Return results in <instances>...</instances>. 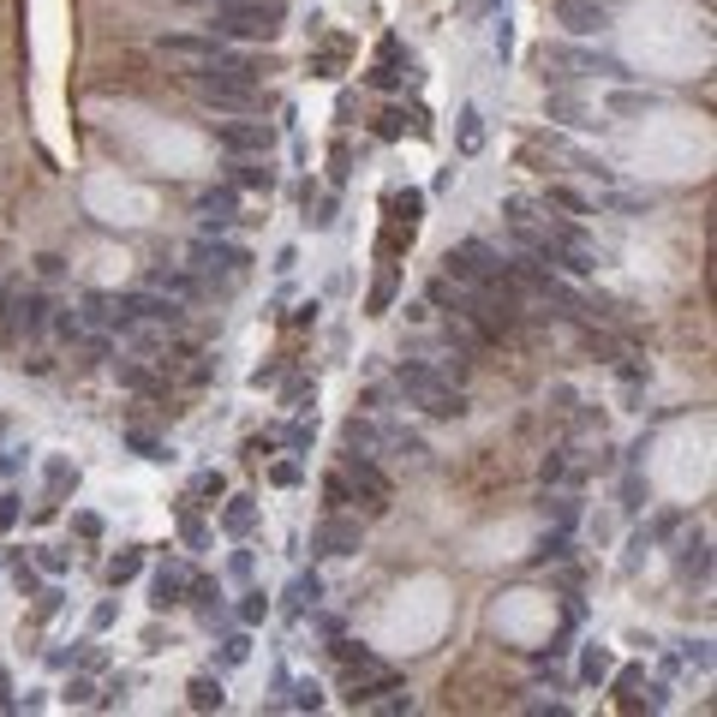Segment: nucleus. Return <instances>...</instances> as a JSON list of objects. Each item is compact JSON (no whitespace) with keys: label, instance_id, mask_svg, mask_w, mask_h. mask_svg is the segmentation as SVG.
Returning a JSON list of instances; mask_svg holds the SVG:
<instances>
[{"label":"nucleus","instance_id":"1","mask_svg":"<svg viewBox=\"0 0 717 717\" xmlns=\"http://www.w3.org/2000/svg\"><path fill=\"white\" fill-rule=\"evenodd\" d=\"M287 7L281 0H227V7L210 12V36L222 43H275Z\"/></svg>","mask_w":717,"mask_h":717},{"label":"nucleus","instance_id":"2","mask_svg":"<svg viewBox=\"0 0 717 717\" xmlns=\"http://www.w3.org/2000/svg\"><path fill=\"white\" fill-rule=\"evenodd\" d=\"M395 383H401V395L419 407V413H431V419H460V413H467L460 389H455V383H443L431 365H401V371H395Z\"/></svg>","mask_w":717,"mask_h":717},{"label":"nucleus","instance_id":"3","mask_svg":"<svg viewBox=\"0 0 717 717\" xmlns=\"http://www.w3.org/2000/svg\"><path fill=\"white\" fill-rule=\"evenodd\" d=\"M448 275H455L460 287H491V281H508V263L496 258L484 239H460V246L448 251Z\"/></svg>","mask_w":717,"mask_h":717},{"label":"nucleus","instance_id":"4","mask_svg":"<svg viewBox=\"0 0 717 717\" xmlns=\"http://www.w3.org/2000/svg\"><path fill=\"white\" fill-rule=\"evenodd\" d=\"M341 479L353 484V503H365V515H389L395 484H389V472H383L371 455H353V448H348V467H341Z\"/></svg>","mask_w":717,"mask_h":717},{"label":"nucleus","instance_id":"5","mask_svg":"<svg viewBox=\"0 0 717 717\" xmlns=\"http://www.w3.org/2000/svg\"><path fill=\"white\" fill-rule=\"evenodd\" d=\"M203 108L215 114H263V90L258 84H234V79H191Z\"/></svg>","mask_w":717,"mask_h":717},{"label":"nucleus","instance_id":"6","mask_svg":"<svg viewBox=\"0 0 717 717\" xmlns=\"http://www.w3.org/2000/svg\"><path fill=\"white\" fill-rule=\"evenodd\" d=\"M215 144H222L227 156H269V150H275V126L239 114V120H222V126H215Z\"/></svg>","mask_w":717,"mask_h":717},{"label":"nucleus","instance_id":"7","mask_svg":"<svg viewBox=\"0 0 717 717\" xmlns=\"http://www.w3.org/2000/svg\"><path fill=\"white\" fill-rule=\"evenodd\" d=\"M246 246H222V239H198V246H191V269H198V275H210L215 287H227V281L234 275H246Z\"/></svg>","mask_w":717,"mask_h":717},{"label":"nucleus","instance_id":"8","mask_svg":"<svg viewBox=\"0 0 717 717\" xmlns=\"http://www.w3.org/2000/svg\"><path fill=\"white\" fill-rule=\"evenodd\" d=\"M358 520H341V508H329V520H317V532H312V550L317 556H353L358 550Z\"/></svg>","mask_w":717,"mask_h":717},{"label":"nucleus","instance_id":"9","mask_svg":"<svg viewBox=\"0 0 717 717\" xmlns=\"http://www.w3.org/2000/svg\"><path fill=\"white\" fill-rule=\"evenodd\" d=\"M395 687H401V675H395L389 663H371V670L348 675V700H353V706H377V700L395 694Z\"/></svg>","mask_w":717,"mask_h":717},{"label":"nucleus","instance_id":"10","mask_svg":"<svg viewBox=\"0 0 717 717\" xmlns=\"http://www.w3.org/2000/svg\"><path fill=\"white\" fill-rule=\"evenodd\" d=\"M556 19L568 24L574 36H592V31H604L610 7H604V0H562V7H556Z\"/></svg>","mask_w":717,"mask_h":717},{"label":"nucleus","instance_id":"11","mask_svg":"<svg viewBox=\"0 0 717 717\" xmlns=\"http://www.w3.org/2000/svg\"><path fill=\"white\" fill-rule=\"evenodd\" d=\"M186 580H191V574L179 568V562H162V568H156V586H150V604H156V610H174L179 598H186Z\"/></svg>","mask_w":717,"mask_h":717},{"label":"nucleus","instance_id":"12","mask_svg":"<svg viewBox=\"0 0 717 717\" xmlns=\"http://www.w3.org/2000/svg\"><path fill=\"white\" fill-rule=\"evenodd\" d=\"M227 174H234V186H246V191H275V168H269V156H234L227 162Z\"/></svg>","mask_w":717,"mask_h":717},{"label":"nucleus","instance_id":"13","mask_svg":"<svg viewBox=\"0 0 717 717\" xmlns=\"http://www.w3.org/2000/svg\"><path fill=\"white\" fill-rule=\"evenodd\" d=\"M234 210H239V191L234 186H222V191H203V198H198V215H203V222H210V227H227V222H234Z\"/></svg>","mask_w":717,"mask_h":717},{"label":"nucleus","instance_id":"14","mask_svg":"<svg viewBox=\"0 0 717 717\" xmlns=\"http://www.w3.org/2000/svg\"><path fill=\"white\" fill-rule=\"evenodd\" d=\"M150 287H156V293H168V299H179V305H191V299L203 293L191 269H156V275H150Z\"/></svg>","mask_w":717,"mask_h":717},{"label":"nucleus","instance_id":"15","mask_svg":"<svg viewBox=\"0 0 717 717\" xmlns=\"http://www.w3.org/2000/svg\"><path fill=\"white\" fill-rule=\"evenodd\" d=\"M341 443H348L353 455H377V448H389V431H383V425H371V419H348Z\"/></svg>","mask_w":717,"mask_h":717},{"label":"nucleus","instance_id":"16","mask_svg":"<svg viewBox=\"0 0 717 717\" xmlns=\"http://www.w3.org/2000/svg\"><path fill=\"white\" fill-rule=\"evenodd\" d=\"M24 312V336H43L48 324V293H24V299H7V317Z\"/></svg>","mask_w":717,"mask_h":717},{"label":"nucleus","instance_id":"17","mask_svg":"<svg viewBox=\"0 0 717 717\" xmlns=\"http://www.w3.org/2000/svg\"><path fill=\"white\" fill-rule=\"evenodd\" d=\"M186 694H191V712H222V706H227V700H222V682H215V675H198Z\"/></svg>","mask_w":717,"mask_h":717},{"label":"nucleus","instance_id":"18","mask_svg":"<svg viewBox=\"0 0 717 717\" xmlns=\"http://www.w3.org/2000/svg\"><path fill=\"white\" fill-rule=\"evenodd\" d=\"M222 520H227V532H234V538H246L251 527H258V508H251V496H234Z\"/></svg>","mask_w":717,"mask_h":717},{"label":"nucleus","instance_id":"19","mask_svg":"<svg viewBox=\"0 0 717 717\" xmlns=\"http://www.w3.org/2000/svg\"><path fill=\"white\" fill-rule=\"evenodd\" d=\"M138 568H144V556H138V550H120V556L108 562V586H126V580H138Z\"/></svg>","mask_w":717,"mask_h":717},{"label":"nucleus","instance_id":"20","mask_svg":"<svg viewBox=\"0 0 717 717\" xmlns=\"http://www.w3.org/2000/svg\"><path fill=\"white\" fill-rule=\"evenodd\" d=\"M317 592H324V586H317V574H299V580H293V592H287V610L299 616L305 604H317Z\"/></svg>","mask_w":717,"mask_h":717},{"label":"nucleus","instance_id":"21","mask_svg":"<svg viewBox=\"0 0 717 717\" xmlns=\"http://www.w3.org/2000/svg\"><path fill=\"white\" fill-rule=\"evenodd\" d=\"M479 144H484V114H479V108H467V114H460V150L472 156Z\"/></svg>","mask_w":717,"mask_h":717},{"label":"nucleus","instance_id":"22","mask_svg":"<svg viewBox=\"0 0 717 717\" xmlns=\"http://www.w3.org/2000/svg\"><path fill=\"white\" fill-rule=\"evenodd\" d=\"M324 503L329 508H353V484L341 479V472H329V479H324Z\"/></svg>","mask_w":717,"mask_h":717},{"label":"nucleus","instance_id":"23","mask_svg":"<svg viewBox=\"0 0 717 717\" xmlns=\"http://www.w3.org/2000/svg\"><path fill=\"white\" fill-rule=\"evenodd\" d=\"M419 210H425V191H395V215H401L407 227L419 222Z\"/></svg>","mask_w":717,"mask_h":717},{"label":"nucleus","instance_id":"24","mask_svg":"<svg viewBox=\"0 0 717 717\" xmlns=\"http://www.w3.org/2000/svg\"><path fill=\"white\" fill-rule=\"evenodd\" d=\"M72 484H79V472H72L67 460H48V491L60 496V491H72Z\"/></svg>","mask_w":717,"mask_h":717},{"label":"nucleus","instance_id":"25","mask_svg":"<svg viewBox=\"0 0 717 717\" xmlns=\"http://www.w3.org/2000/svg\"><path fill=\"white\" fill-rule=\"evenodd\" d=\"M389 299H395V269H383L377 287H371V312H389Z\"/></svg>","mask_w":717,"mask_h":717},{"label":"nucleus","instance_id":"26","mask_svg":"<svg viewBox=\"0 0 717 717\" xmlns=\"http://www.w3.org/2000/svg\"><path fill=\"white\" fill-rule=\"evenodd\" d=\"M580 675H586V682H604V675H610V651H586V663H580Z\"/></svg>","mask_w":717,"mask_h":717},{"label":"nucleus","instance_id":"27","mask_svg":"<svg viewBox=\"0 0 717 717\" xmlns=\"http://www.w3.org/2000/svg\"><path fill=\"white\" fill-rule=\"evenodd\" d=\"M269 479H275L281 491H293V484H299L305 472H299V460H275V467H269Z\"/></svg>","mask_w":717,"mask_h":717},{"label":"nucleus","instance_id":"28","mask_svg":"<svg viewBox=\"0 0 717 717\" xmlns=\"http://www.w3.org/2000/svg\"><path fill=\"white\" fill-rule=\"evenodd\" d=\"M222 491H227L222 472H198V484H191V496H222Z\"/></svg>","mask_w":717,"mask_h":717},{"label":"nucleus","instance_id":"29","mask_svg":"<svg viewBox=\"0 0 717 717\" xmlns=\"http://www.w3.org/2000/svg\"><path fill=\"white\" fill-rule=\"evenodd\" d=\"M293 706H299V712H317V706H324V694H317V682H299V687H293Z\"/></svg>","mask_w":717,"mask_h":717},{"label":"nucleus","instance_id":"30","mask_svg":"<svg viewBox=\"0 0 717 717\" xmlns=\"http://www.w3.org/2000/svg\"><path fill=\"white\" fill-rule=\"evenodd\" d=\"M67 700H72V706H96V682H90V675H79V682L67 687Z\"/></svg>","mask_w":717,"mask_h":717},{"label":"nucleus","instance_id":"31","mask_svg":"<svg viewBox=\"0 0 717 717\" xmlns=\"http://www.w3.org/2000/svg\"><path fill=\"white\" fill-rule=\"evenodd\" d=\"M263 610H269V598H263V592H246V604H239V616H246V622H263Z\"/></svg>","mask_w":717,"mask_h":717},{"label":"nucleus","instance_id":"32","mask_svg":"<svg viewBox=\"0 0 717 717\" xmlns=\"http://www.w3.org/2000/svg\"><path fill=\"white\" fill-rule=\"evenodd\" d=\"M36 562H43V574H67V550H43Z\"/></svg>","mask_w":717,"mask_h":717},{"label":"nucleus","instance_id":"33","mask_svg":"<svg viewBox=\"0 0 717 717\" xmlns=\"http://www.w3.org/2000/svg\"><path fill=\"white\" fill-rule=\"evenodd\" d=\"M550 198H556V203H562V210H574V215H586V198H574V191H568V186H556V191H550Z\"/></svg>","mask_w":717,"mask_h":717},{"label":"nucleus","instance_id":"34","mask_svg":"<svg viewBox=\"0 0 717 717\" xmlns=\"http://www.w3.org/2000/svg\"><path fill=\"white\" fill-rule=\"evenodd\" d=\"M222 663H246V634H234V639L222 646Z\"/></svg>","mask_w":717,"mask_h":717},{"label":"nucleus","instance_id":"35","mask_svg":"<svg viewBox=\"0 0 717 717\" xmlns=\"http://www.w3.org/2000/svg\"><path fill=\"white\" fill-rule=\"evenodd\" d=\"M19 527V496H0V532Z\"/></svg>","mask_w":717,"mask_h":717},{"label":"nucleus","instance_id":"36","mask_svg":"<svg viewBox=\"0 0 717 717\" xmlns=\"http://www.w3.org/2000/svg\"><path fill=\"white\" fill-rule=\"evenodd\" d=\"M179 532H186V544H191V550L203 544V527H198V520H191V515H179Z\"/></svg>","mask_w":717,"mask_h":717},{"label":"nucleus","instance_id":"37","mask_svg":"<svg viewBox=\"0 0 717 717\" xmlns=\"http://www.w3.org/2000/svg\"><path fill=\"white\" fill-rule=\"evenodd\" d=\"M72 527H79L84 538H102V520L96 515H72Z\"/></svg>","mask_w":717,"mask_h":717},{"label":"nucleus","instance_id":"38","mask_svg":"<svg viewBox=\"0 0 717 717\" xmlns=\"http://www.w3.org/2000/svg\"><path fill=\"white\" fill-rule=\"evenodd\" d=\"M0 706H12V700H7V670H0Z\"/></svg>","mask_w":717,"mask_h":717},{"label":"nucleus","instance_id":"39","mask_svg":"<svg viewBox=\"0 0 717 717\" xmlns=\"http://www.w3.org/2000/svg\"><path fill=\"white\" fill-rule=\"evenodd\" d=\"M191 7H227V0H191Z\"/></svg>","mask_w":717,"mask_h":717},{"label":"nucleus","instance_id":"40","mask_svg":"<svg viewBox=\"0 0 717 717\" xmlns=\"http://www.w3.org/2000/svg\"><path fill=\"white\" fill-rule=\"evenodd\" d=\"M604 7H610V0H604Z\"/></svg>","mask_w":717,"mask_h":717}]
</instances>
